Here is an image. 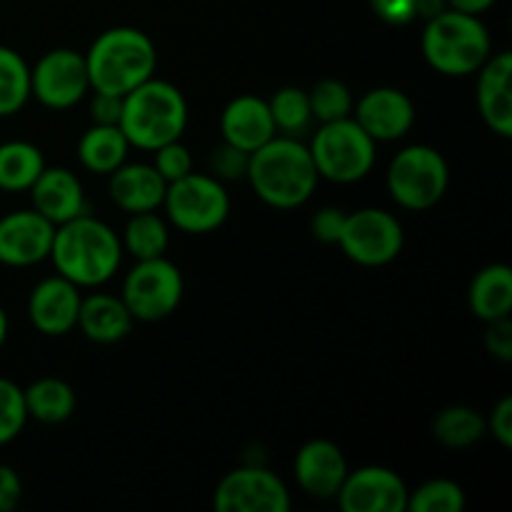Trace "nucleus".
<instances>
[{"label": "nucleus", "instance_id": "13", "mask_svg": "<svg viewBox=\"0 0 512 512\" xmlns=\"http://www.w3.org/2000/svg\"><path fill=\"white\" fill-rule=\"evenodd\" d=\"M408 495V485L395 470L368 465L348 473L335 500L343 512H405Z\"/></svg>", "mask_w": 512, "mask_h": 512}, {"label": "nucleus", "instance_id": "36", "mask_svg": "<svg viewBox=\"0 0 512 512\" xmlns=\"http://www.w3.org/2000/svg\"><path fill=\"white\" fill-rule=\"evenodd\" d=\"M345 210L340 208H320L315 210V215L310 218V233L315 240L328 245H338L340 233H343L345 225Z\"/></svg>", "mask_w": 512, "mask_h": 512}, {"label": "nucleus", "instance_id": "14", "mask_svg": "<svg viewBox=\"0 0 512 512\" xmlns=\"http://www.w3.org/2000/svg\"><path fill=\"white\" fill-rule=\"evenodd\" d=\"M350 118L375 140L393 143L405 138L415 125V103L408 93L398 88H373L353 105Z\"/></svg>", "mask_w": 512, "mask_h": 512}, {"label": "nucleus", "instance_id": "2", "mask_svg": "<svg viewBox=\"0 0 512 512\" xmlns=\"http://www.w3.org/2000/svg\"><path fill=\"white\" fill-rule=\"evenodd\" d=\"M50 260L55 273L78 288H98L108 283L123 260V243L118 233L90 213L55 225Z\"/></svg>", "mask_w": 512, "mask_h": 512}, {"label": "nucleus", "instance_id": "22", "mask_svg": "<svg viewBox=\"0 0 512 512\" xmlns=\"http://www.w3.org/2000/svg\"><path fill=\"white\" fill-rule=\"evenodd\" d=\"M133 323L135 318L130 315L128 305L123 303L120 295L93 293L80 300L78 325L75 328H80V333L93 340V343L110 345L128 338Z\"/></svg>", "mask_w": 512, "mask_h": 512}, {"label": "nucleus", "instance_id": "7", "mask_svg": "<svg viewBox=\"0 0 512 512\" xmlns=\"http://www.w3.org/2000/svg\"><path fill=\"white\" fill-rule=\"evenodd\" d=\"M388 193L400 208L428 210L448 193L450 170L443 155L430 145H408L390 160Z\"/></svg>", "mask_w": 512, "mask_h": 512}, {"label": "nucleus", "instance_id": "29", "mask_svg": "<svg viewBox=\"0 0 512 512\" xmlns=\"http://www.w3.org/2000/svg\"><path fill=\"white\" fill-rule=\"evenodd\" d=\"M30 100V65L18 50L0 45V118L20 113Z\"/></svg>", "mask_w": 512, "mask_h": 512}, {"label": "nucleus", "instance_id": "30", "mask_svg": "<svg viewBox=\"0 0 512 512\" xmlns=\"http://www.w3.org/2000/svg\"><path fill=\"white\" fill-rule=\"evenodd\" d=\"M270 115H273L275 130L288 138H300L305 130L313 125V110H310L308 90L285 85L275 90L273 98L268 100Z\"/></svg>", "mask_w": 512, "mask_h": 512}, {"label": "nucleus", "instance_id": "42", "mask_svg": "<svg viewBox=\"0 0 512 512\" xmlns=\"http://www.w3.org/2000/svg\"><path fill=\"white\" fill-rule=\"evenodd\" d=\"M498 0H448L450 10H458V13H468V15H483L488 13Z\"/></svg>", "mask_w": 512, "mask_h": 512}, {"label": "nucleus", "instance_id": "4", "mask_svg": "<svg viewBox=\"0 0 512 512\" xmlns=\"http://www.w3.org/2000/svg\"><path fill=\"white\" fill-rule=\"evenodd\" d=\"M118 128L130 148L158 150L183 138L188 128V103L173 83L150 78L123 95V113Z\"/></svg>", "mask_w": 512, "mask_h": 512}, {"label": "nucleus", "instance_id": "6", "mask_svg": "<svg viewBox=\"0 0 512 512\" xmlns=\"http://www.w3.org/2000/svg\"><path fill=\"white\" fill-rule=\"evenodd\" d=\"M375 140L353 118L320 123L308 145L320 178L348 185L358 183L375 165Z\"/></svg>", "mask_w": 512, "mask_h": 512}, {"label": "nucleus", "instance_id": "27", "mask_svg": "<svg viewBox=\"0 0 512 512\" xmlns=\"http://www.w3.org/2000/svg\"><path fill=\"white\" fill-rule=\"evenodd\" d=\"M488 433L485 418L468 405H448L433 418V438L450 450H463Z\"/></svg>", "mask_w": 512, "mask_h": 512}, {"label": "nucleus", "instance_id": "28", "mask_svg": "<svg viewBox=\"0 0 512 512\" xmlns=\"http://www.w3.org/2000/svg\"><path fill=\"white\" fill-rule=\"evenodd\" d=\"M120 243H123V250H128L135 260L160 258V255L168 253L170 245L168 223L155 210L133 213L128 223H125Z\"/></svg>", "mask_w": 512, "mask_h": 512}, {"label": "nucleus", "instance_id": "32", "mask_svg": "<svg viewBox=\"0 0 512 512\" xmlns=\"http://www.w3.org/2000/svg\"><path fill=\"white\" fill-rule=\"evenodd\" d=\"M465 493L453 480H428L408 495V510L413 512H463Z\"/></svg>", "mask_w": 512, "mask_h": 512}, {"label": "nucleus", "instance_id": "16", "mask_svg": "<svg viewBox=\"0 0 512 512\" xmlns=\"http://www.w3.org/2000/svg\"><path fill=\"white\" fill-rule=\"evenodd\" d=\"M80 300H83V295H80L78 285L70 283L63 275L40 280L30 290L28 298L30 323L40 335H48V338L68 335L78 325Z\"/></svg>", "mask_w": 512, "mask_h": 512}, {"label": "nucleus", "instance_id": "17", "mask_svg": "<svg viewBox=\"0 0 512 512\" xmlns=\"http://www.w3.org/2000/svg\"><path fill=\"white\" fill-rule=\"evenodd\" d=\"M293 470L298 488L313 500L338 498L350 473L343 450L330 440H308L295 455Z\"/></svg>", "mask_w": 512, "mask_h": 512}, {"label": "nucleus", "instance_id": "39", "mask_svg": "<svg viewBox=\"0 0 512 512\" xmlns=\"http://www.w3.org/2000/svg\"><path fill=\"white\" fill-rule=\"evenodd\" d=\"M373 13L388 25H408L413 23L415 15V0H370Z\"/></svg>", "mask_w": 512, "mask_h": 512}, {"label": "nucleus", "instance_id": "20", "mask_svg": "<svg viewBox=\"0 0 512 512\" xmlns=\"http://www.w3.org/2000/svg\"><path fill=\"white\" fill-rule=\"evenodd\" d=\"M220 135L225 143L235 145L245 153H253L270 138H275L278 130H275L268 100L258 98V95H238L230 100L220 115Z\"/></svg>", "mask_w": 512, "mask_h": 512}, {"label": "nucleus", "instance_id": "18", "mask_svg": "<svg viewBox=\"0 0 512 512\" xmlns=\"http://www.w3.org/2000/svg\"><path fill=\"white\" fill-rule=\"evenodd\" d=\"M30 200H33V210H38L53 225H63L88 213L83 185H80L78 175L68 168L45 165L38 180L30 185Z\"/></svg>", "mask_w": 512, "mask_h": 512}, {"label": "nucleus", "instance_id": "31", "mask_svg": "<svg viewBox=\"0 0 512 512\" xmlns=\"http://www.w3.org/2000/svg\"><path fill=\"white\" fill-rule=\"evenodd\" d=\"M310 110H313V120L318 123H333V120H343L353 115V93L343 80L323 78L308 90Z\"/></svg>", "mask_w": 512, "mask_h": 512}, {"label": "nucleus", "instance_id": "24", "mask_svg": "<svg viewBox=\"0 0 512 512\" xmlns=\"http://www.w3.org/2000/svg\"><path fill=\"white\" fill-rule=\"evenodd\" d=\"M130 143L118 125H93L78 143V158L85 170L95 175H110L128 158Z\"/></svg>", "mask_w": 512, "mask_h": 512}, {"label": "nucleus", "instance_id": "1", "mask_svg": "<svg viewBox=\"0 0 512 512\" xmlns=\"http://www.w3.org/2000/svg\"><path fill=\"white\" fill-rule=\"evenodd\" d=\"M245 178L265 205L293 210L313 198L320 175L308 145L298 138L275 135L250 153Z\"/></svg>", "mask_w": 512, "mask_h": 512}, {"label": "nucleus", "instance_id": "25", "mask_svg": "<svg viewBox=\"0 0 512 512\" xmlns=\"http://www.w3.org/2000/svg\"><path fill=\"white\" fill-rule=\"evenodd\" d=\"M23 398L28 418L38 420L43 425L65 423V420L73 418L75 405H78L73 385L60 378L35 380L23 390Z\"/></svg>", "mask_w": 512, "mask_h": 512}, {"label": "nucleus", "instance_id": "8", "mask_svg": "<svg viewBox=\"0 0 512 512\" xmlns=\"http://www.w3.org/2000/svg\"><path fill=\"white\" fill-rule=\"evenodd\" d=\"M163 208L173 228L190 235L218 230L230 215V195L225 185L210 173H188L168 183Z\"/></svg>", "mask_w": 512, "mask_h": 512}, {"label": "nucleus", "instance_id": "9", "mask_svg": "<svg viewBox=\"0 0 512 512\" xmlns=\"http://www.w3.org/2000/svg\"><path fill=\"white\" fill-rule=\"evenodd\" d=\"M183 290L185 283L178 265L160 255V258L135 263V268L125 275L120 298L135 320L158 323L178 310Z\"/></svg>", "mask_w": 512, "mask_h": 512}, {"label": "nucleus", "instance_id": "5", "mask_svg": "<svg viewBox=\"0 0 512 512\" xmlns=\"http://www.w3.org/2000/svg\"><path fill=\"white\" fill-rule=\"evenodd\" d=\"M425 63L448 78H465L483 68L493 55L490 33L480 15L443 10L435 18L425 20L420 38Z\"/></svg>", "mask_w": 512, "mask_h": 512}, {"label": "nucleus", "instance_id": "23", "mask_svg": "<svg viewBox=\"0 0 512 512\" xmlns=\"http://www.w3.org/2000/svg\"><path fill=\"white\" fill-rule=\"evenodd\" d=\"M468 305L483 323L510 318L512 313V270L505 263L485 265L473 278L468 290Z\"/></svg>", "mask_w": 512, "mask_h": 512}, {"label": "nucleus", "instance_id": "10", "mask_svg": "<svg viewBox=\"0 0 512 512\" xmlns=\"http://www.w3.org/2000/svg\"><path fill=\"white\" fill-rule=\"evenodd\" d=\"M405 243L403 225L383 208H360L345 215L338 245L353 263L380 268L393 263Z\"/></svg>", "mask_w": 512, "mask_h": 512}, {"label": "nucleus", "instance_id": "34", "mask_svg": "<svg viewBox=\"0 0 512 512\" xmlns=\"http://www.w3.org/2000/svg\"><path fill=\"white\" fill-rule=\"evenodd\" d=\"M153 153V168L163 175L165 183H175V180L193 173V155H190V150L180 140H173V143L163 145V148L153 150Z\"/></svg>", "mask_w": 512, "mask_h": 512}, {"label": "nucleus", "instance_id": "33", "mask_svg": "<svg viewBox=\"0 0 512 512\" xmlns=\"http://www.w3.org/2000/svg\"><path fill=\"white\" fill-rule=\"evenodd\" d=\"M28 423V410H25L23 388L13 380L0 378V448L13 443L23 433Z\"/></svg>", "mask_w": 512, "mask_h": 512}, {"label": "nucleus", "instance_id": "21", "mask_svg": "<svg viewBox=\"0 0 512 512\" xmlns=\"http://www.w3.org/2000/svg\"><path fill=\"white\" fill-rule=\"evenodd\" d=\"M168 183L153 168V163H123L110 173L108 193L110 200L123 213H148L163 208Z\"/></svg>", "mask_w": 512, "mask_h": 512}, {"label": "nucleus", "instance_id": "35", "mask_svg": "<svg viewBox=\"0 0 512 512\" xmlns=\"http://www.w3.org/2000/svg\"><path fill=\"white\" fill-rule=\"evenodd\" d=\"M248 158L250 153H245V150L235 148V145L223 140V143L210 153V175L218 178L220 183L245 178V173H248Z\"/></svg>", "mask_w": 512, "mask_h": 512}, {"label": "nucleus", "instance_id": "15", "mask_svg": "<svg viewBox=\"0 0 512 512\" xmlns=\"http://www.w3.org/2000/svg\"><path fill=\"white\" fill-rule=\"evenodd\" d=\"M55 225L38 210H13L0 218V263L30 268L43 263L53 248Z\"/></svg>", "mask_w": 512, "mask_h": 512}, {"label": "nucleus", "instance_id": "11", "mask_svg": "<svg viewBox=\"0 0 512 512\" xmlns=\"http://www.w3.org/2000/svg\"><path fill=\"white\" fill-rule=\"evenodd\" d=\"M90 93L85 53L73 48L48 50L30 68V95L50 110H68Z\"/></svg>", "mask_w": 512, "mask_h": 512}, {"label": "nucleus", "instance_id": "43", "mask_svg": "<svg viewBox=\"0 0 512 512\" xmlns=\"http://www.w3.org/2000/svg\"><path fill=\"white\" fill-rule=\"evenodd\" d=\"M443 10H448V0H415V15L423 20L435 18Z\"/></svg>", "mask_w": 512, "mask_h": 512}, {"label": "nucleus", "instance_id": "3", "mask_svg": "<svg viewBox=\"0 0 512 512\" xmlns=\"http://www.w3.org/2000/svg\"><path fill=\"white\" fill-rule=\"evenodd\" d=\"M90 90L125 95L150 80L158 68V50L148 33L130 25L108 28L85 53Z\"/></svg>", "mask_w": 512, "mask_h": 512}, {"label": "nucleus", "instance_id": "38", "mask_svg": "<svg viewBox=\"0 0 512 512\" xmlns=\"http://www.w3.org/2000/svg\"><path fill=\"white\" fill-rule=\"evenodd\" d=\"M123 113V95L95 93L90 98V120L93 125H118Z\"/></svg>", "mask_w": 512, "mask_h": 512}, {"label": "nucleus", "instance_id": "40", "mask_svg": "<svg viewBox=\"0 0 512 512\" xmlns=\"http://www.w3.org/2000/svg\"><path fill=\"white\" fill-rule=\"evenodd\" d=\"M488 430L493 433V438L503 445L505 450L512 448V398L505 395L500 398V403L493 408V415L485 420Z\"/></svg>", "mask_w": 512, "mask_h": 512}, {"label": "nucleus", "instance_id": "26", "mask_svg": "<svg viewBox=\"0 0 512 512\" xmlns=\"http://www.w3.org/2000/svg\"><path fill=\"white\" fill-rule=\"evenodd\" d=\"M45 158L38 145L28 140H8L0 143V190L23 193L43 173Z\"/></svg>", "mask_w": 512, "mask_h": 512}, {"label": "nucleus", "instance_id": "12", "mask_svg": "<svg viewBox=\"0 0 512 512\" xmlns=\"http://www.w3.org/2000/svg\"><path fill=\"white\" fill-rule=\"evenodd\" d=\"M290 505L288 485L260 465L230 470L213 495V508L218 512H288Z\"/></svg>", "mask_w": 512, "mask_h": 512}, {"label": "nucleus", "instance_id": "41", "mask_svg": "<svg viewBox=\"0 0 512 512\" xmlns=\"http://www.w3.org/2000/svg\"><path fill=\"white\" fill-rule=\"evenodd\" d=\"M23 498V480L10 465L0 463V512H13Z\"/></svg>", "mask_w": 512, "mask_h": 512}, {"label": "nucleus", "instance_id": "19", "mask_svg": "<svg viewBox=\"0 0 512 512\" xmlns=\"http://www.w3.org/2000/svg\"><path fill=\"white\" fill-rule=\"evenodd\" d=\"M512 53L490 55L478 70V108L485 125L500 138H512Z\"/></svg>", "mask_w": 512, "mask_h": 512}, {"label": "nucleus", "instance_id": "44", "mask_svg": "<svg viewBox=\"0 0 512 512\" xmlns=\"http://www.w3.org/2000/svg\"><path fill=\"white\" fill-rule=\"evenodd\" d=\"M5 340H8V313L0 305V348L5 345Z\"/></svg>", "mask_w": 512, "mask_h": 512}, {"label": "nucleus", "instance_id": "37", "mask_svg": "<svg viewBox=\"0 0 512 512\" xmlns=\"http://www.w3.org/2000/svg\"><path fill=\"white\" fill-rule=\"evenodd\" d=\"M485 348L493 358H498L500 363H510L512 360V320L500 318L490 320L488 330H485Z\"/></svg>", "mask_w": 512, "mask_h": 512}]
</instances>
